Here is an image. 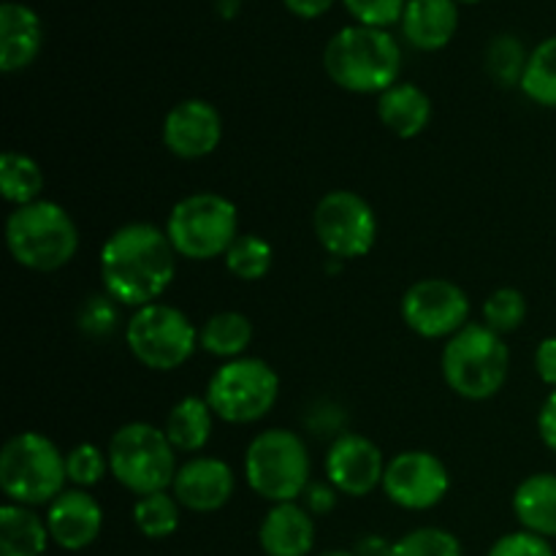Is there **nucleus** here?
<instances>
[{
	"instance_id": "f257e3e1",
	"label": "nucleus",
	"mask_w": 556,
	"mask_h": 556,
	"mask_svg": "<svg viewBox=\"0 0 556 556\" xmlns=\"http://www.w3.org/2000/svg\"><path fill=\"white\" fill-rule=\"evenodd\" d=\"M177 275V250L166 228L152 223H128L117 228L101 248V280L106 296L141 309L155 304Z\"/></svg>"
},
{
	"instance_id": "f03ea898",
	"label": "nucleus",
	"mask_w": 556,
	"mask_h": 556,
	"mask_svg": "<svg viewBox=\"0 0 556 556\" xmlns=\"http://www.w3.org/2000/svg\"><path fill=\"white\" fill-rule=\"evenodd\" d=\"M324 68L342 90L358 92V96H369V92L380 96L400 79L402 49L389 30L348 25L326 43Z\"/></svg>"
},
{
	"instance_id": "7ed1b4c3",
	"label": "nucleus",
	"mask_w": 556,
	"mask_h": 556,
	"mask_svg": "<svg viewBox=\"0 0 556 556\" xmlns=\"http://www.w3.org/2000/svg\"><path fill=\"white\" fill-rule=\"evenodd\" d=\"M5 248L25 269L58 271L79 250V228L54 201H33L16 206L5 220Z\"/></svg>"
},
{
	"instance_id": "20e7f679",
	"label": "nucleus",
	"mask_w": 556,
	"mask_h": 556,
	"mask_svg": "<svg viewBox=\"0 0 556 556\" xmlns=\"http://www.w3.org/2000/svg\"><path fill=\"white\" fill-rule=\"evenodd\" d=\"M65 456L41 432H20L0 451V489L14 505L38 508L65 492Z\"/></svg>"
},
{
	"instance_id": "39448f33",
	"label": "nucleus",
	"mask_w": 556,
	"mask_h": 556,
	"mask_svg": "<svg viewBox=\"0 0 556 556\" xmlns=\"http://www.w3.org/2000/svg\"><path fill=\"white\" fill-rule=\"evenodd\" d=\"M510 369L508 345L483 324H467L443 348V378L454 394L483 402L500 394Z\"/></svg>"
},
{
	"instance_id": "423d86ee",
	"label": "nucleus",
	"mask_w": 556,
	"mask_h": 556,
	"mask_svg": "<svg viewBox=\"0 0 556 556\" xmlns=\"http://www.w3.org/2000/svg\"><path fill=\"white\" fill-rule=\"evenodd\" d=\"M109 470L136 497L168 492L177 476V454L166 432L147 421H130L109 440Z\"/></svg>"
},
{
	"instance_id": "0eeeda50",
	"label": "nucleus",
	"mask_w": 556,
	"mask_h": 556,
	"mask_svg": "<svg viewBox=\"0 0 556 556\" xmlns=\"http://www.w3.org/2000/svg\"><path fill=\"white\" fill-rule=\"evenodd\" d=\"M244 478L248 486L269 503H296L309 486L307 445L291 429L255 434L244 454Z\"/></svg>"
},
{
	"instance_id": "6e6552de",
	"label": "nucleus",
	"mask_w": 556,
	"mask_h": 556,
	"mask_svg": "<svg viewBox=\"0 0 556 556\" xmlns=\"http://www.w3.org/2000/svg\"><path fill=\"white\" fill-rule=\"evenodd\" d=\"M166 237L182 258L212 261L226 255L239 237L237 204L220 193L185 195L168 215Z\"/></svg>"
},
{
	"instance_id": "1a4fd4ad",
	"label": "nucleus",
	"mask_w": 556,
	"mask_h": 556,
	"mask_svg": "<svg viewBox=\"0 0 556 556\" xmlns=\"http://www.w3.org/2000/svg\"><path fill=\"white\" fill-rule=\"evenodd\" d=\"M125 342L141 367L152 372H172L193 356L199 334L182 309L155 302L134 309L125 329Z\"/></svg>"
},
{
	"instance_id": "9d476101",
	"label": "nucleus",
	"mask_w": 556,
	"mask_h": 556,
	"mask_svg": "<svg viewBox=\"0 0 556 556\" xmlns=\"http://www.w3.org/2000/svg\"><path fill=\"white\" fill-rule=\"evenodd\" d=\"M280 396V378L261 358L226 362L206 386L212 413L226 424H255L275 407Z\"/></svg>"
},
{
	"instance_id": "9b49d317",
	"label": "nucleus",
	"mask_w": 556,
	"mask_h": 556,
	"mask_svg": "<svg viewBox=\"0 0 556 556\" xmlns=\"http://www.w3.org/2000/svg\"><path fill=\"white\" fill-rule=\"evenodd\" d=\"M320 248L337 261L362 258L378 239V217L369 201L353 190H331L313 212Z\"/></svg>"
},
{
	"instance_id": "f8f14e48",
	"label": "nucleus",
	"mask_w": 556,
	"mask_h": 556,
	"mask_svg": "<svg viewBox=\"0 0 556 556\" xmlns=\"http://www.w3.org/2000/svg\"><path fill=\"white\" fill-rule=\"evenodd\" d=\"M402 320L407 329L427 340L454 337L470 320V299L456 282L427 277L410 286L402 296Z\"/></svg>"
},
{
	"instance_id": "ddd939ff",
	"label": "nucleus",
	"mask_w": 556,
	"mask_h": 556,
	"mask_svg": "<svg viewBox=\"0 0 556 556\" xmlns=\"http://www.w3.org/2000/svg\"><path fill=\"white\" fill-rule=\"evenodd\" d=\"M451 489L448 467L429 451H402L386 465L383 492L405 510H429Z\"/></svg>"
},
{
	"instance_id": "4468645a",
	"label": "nucleus",
	"mask_w": 556,
	"mask_h": 556,
	"mask_svg": "<svg viewBox=\"0 0 556 556\" xmlns=\"http://www.w3.org/2000/svg\"><path fill=\"white\" fill-rule=\"evenodd\" d=\"M389 462L383 451L369 438L356 432H345L331 443L326 454V478L337 492L348 497H364L372 489L383 486V472Z\"/></svg>"
},
{
	"instance_id": "2eb2a0df",
	"label": "nucleus",
	"mask_w": 556,
	"mask_h": 556,
	"mask_svg": "<svg viewBox=\"0 0 556 556\" xmlns=\"http://www.w3.org/2000/svg\"><path fill=\"white\" fill-rule=\"evenodd\" d=\"M223 117L204 98H188L168 109L163 119V144L174 157L201 161L220 147Z\"/></svg>"
},
{
	"instance_id": "dca6fc26",
	"label": "nucleus",
	"mask_w": 556,
	"mask_h": 556,
	"mask_svg": "<svg viewBox=\"0 0 556 556\" xmlns=\"http://www.w3.org/2000/svg\"><path fill=\"white\" fill-rule=\"evenodd\" d=\"M172 489L182 508L193 514H215L233 497L237 476L228 462L215 456H195L179 467Z\"/></svg>"
},
{
	"instance_id": "f3484780",
	"label": "nucleus",
	"mask_w": 556,
	"mask_h": 556,
	"mask_svg": "<svg viewBox=\"0 0 556 556\" xmlns=\"http://www.w3.org/2000/svg\"><path fill=\"white\" fill-rule=\"evenodd\" d=\"M49 538L65 552L92 546L103 530V510L85 489H65L47 508Z\"/></svg>"
},
{
	"instance_id": "a211bd4d",
	"label": "nucleus",
	"mask_w": 556,
	"mask_h": 556,
	"mask_svg": "<svg viewBox=\"0 0 556 556\" xmlns=\"http://www.w3.org/2000/svg\"><path fill=\"white\" fill-rule=\"evenodd\" d=\"M43 43L41 16L25 3L0 5V71L16 74L38 58Z\"/></svg>"
},
{
	"instance_id": "6ab92c4d",
	"label": "nucleus",
	"mask_w": 556,
	"mask_h": 556,
	"mask_svg": "<svg viewBox=\"0 0 556 556\" xmlns=\"http://www.w3.org/2000/svg\"><path fill=\"white\" fill-rule=\"evenodd\" d=\"M400 25L410 47L438 52L454 41L459 30V9L456 0H407Z\"/></svg>"
},
{
	"instance_id": "aec40b11",
	"label": "nucleus",
	"mask_w": 556,
	"mask_h": 556,
	"mask_svg": "<svg viewBox=\"0 0 556 556\" xmlns=\"http://www.w3.org/2000/svg\"><path fill=\"white\" fill-rule=\"evenodd\" d=\"M258 543L266 556H307L315 546V521L299 503H280L264 516Z\"/></svg>"
},
{
	"instance_id": "412c9836",
	"label": "nucleus",
	"mask_w": 556,
	"mask_h": 556,
	"mask_svg": "<svg viewBox=\"0 0 556 556\" xmlns=\"http://www.w3.org/2000/svg\"><path fill=\"white\" fill-rule=\"evenodd\" d=\"M378 117L386 128L400 139H413L424 134L432 119V101L413 81H396L378 98Z\"/></svg>"
},
{
	"instance_id": "4be33fe9",
	"label": "nucleus",
	"mask_w": 556,
	"mask_h": 556,
	"mask_svg": "<svg viewBox=\"0 0 556 556\" xmlns=\"http://www.w3.org/2000/svg\"><path fill=\"white\" fill-rule=\"evenodd\" d=\"M514 514L527 532L556 538V476L535 472L525 478L514 494Z\"/></svg>"
},
{
	"instance_id": "5701e85b",
	"label": "nucleus",
	"mask_w": 556,
	"mask_h": 556,
	"mask_svg": "<svg viewBox=\"0 0 556 556\" xmlns=\"http://www.w3.org/2000/svg\"><path fill=\"white\" fill-rule=\"evenodd\" d=\"M47 519L25 505L0 508V556H43L49 546Z\"/></svg>"
},
{
	"instance_id": "b1692460",
	"label": "nucleus",
	"mask_w": 556,
	"mask_h": 556,
	"mask_svg": "<svg viewBox=\"0 0 556 556\" xmlns=\"http://www.w3.org/2000/svg\"><path fill=\"white\" fill-rule=\"evenodd\" d=\"M215 418L217 416L212 413L210 402L201 400V396H185V400H179L177 405L168 410L163 432H166L174 451L199 454V451H204L206 443H210Z\"/></svg>"
},
{
	"instance_id": "393cba45",
	"label": "nucleus",
	"mask_w": 556,
	"mask_h": 556,
	"mask_svg": "<svg viewBox=\"0 0 556 556\" xmlns=\"http://www.w3.org/2000/svg\"><path fill=\"white\" fill-rule=\"evenodd\" d=\"M250 342H253V324H250L248 315L233 313V309L212 315L199 331V345L212 356L228 358V362L242 358Z\"/></svg>"
},
{
	"instance_id": "a878e982",
	"label": "nucleus",
	"mask_w": 556,
	"mask_h": 556,
	"mask_svg": "<svg viewBox=\"0 0 556 556\" xmlns=\"http://www.w3.org/2000/svg\"><path fill=\"white\" fill-rule=\"evenodd\" d=\"M0 193L16 206L41 201L43 172L30 155L16 150H5L0 155Z\"/></svg>"
},
{
	"instance_id": "bb28decb",
	"label": "nucleus",
	"mask_w": 556,
	"mask_h": 556,
	"mask_svg": "<svg viewBox=\"0 0 556 556\" xmlns=\"http://www.w3.org/2000/svg\"><path fill=\"white\" fill-rule=\"evenodd\" d=\"M519 87L538 106L556 109V36L532 49Z\"/></svg>"
},
{
	"instance_id": "cd10ccee",
	"label": "nucleus",
	"mask_w": 556,
	"mask_h": 556,
	"mask_svg": "<svg viewBox=\"0 0 556 556\" xmlns=\"http://www.w3.org/2000/svg\"><path fill=\"white\" fill-rule=\"evenodd\" d=\"M226 258V269L231 271L237 280L255 282L264 280L271 269V261H275V250L258 233H239L233 239V244L228 248V253L223 255Z\"/></svg>"
},
{
	"instance_id": "c85d7f7f",
	"label": "nucleus",
	"mask_w": 556,
	"mask_h": 556,
	"mask_svg": "<svg viewBox=\"0 0 556 556\" xmlns=\"http://www.w3.org/2000/svg\"><path fill=\"white\" fill-rule=\"evenodd\" d=\"M179 508L177 497L168 492L144 494L136 500L134 505V525L150 541H163V538L174 535L179 527Z\"/></svg>"
},
{
	"instance_id": "c756f323",
	"label": "nucleus",
	"mask_w": 556,
	"mask_h": 556,
	"mask_svg": "<svg viewBox=\"0 0 556 556\" xmlns=\"http://www.w3.org/2000/svg\"><path fill=\"white\" fill-rule=\"evenodd\" d=\"M527 60H530V54H527L525 43H521L516 36H510V33L494 36L492 43H489V49H486L489 76H492V79L503 87L521 85Z\"/></svg>"
},
{
	"instance_id": "7c9ffc66",
	"label": "nucleus",
	"mask_w": 556,
	"mask_h": 556,
	"mask_svg": "<svg viewBox=\"0 0 556 556\" xmlns=\"http://www.w3.org/2000/svg\"><path fill=\"white\" fill-rule=\"evenodd\" d=\"M527 318V299L516 288H497L483 302V326L497 331L500 337L519 329Z\"/></svg>"
},
{
	"instance_id": "2f4dec72",
	"label": "nucleus",
	"mask_w": 556,
	"mask_h": 556,
	"mask_svg": "<svg viewBox=\"0 0 556 556\" xmlns=\"http://www.w3.org/2000/svg\"><path fill=\"white\" fill-rule=\"evenodd\" d=\"M391 556H462V543L448 530L421 527L400 538L391 546Z\"/></svg>"
},
{
	"instance_id": "473e14b6",
	"label": "nucleus",
	"mask_w": 556,
	"mask_h": 556,
	"mask_svg": "<svg viewBox=\"0 0 556 556\" xmlns=\"http://www.w3.org/2000/svg\"><path fill=\"white\" fill-rule=\"evenodd\" d=\"M106 470H109V454H103V451L92 443L74 445V448L65 454V472H68V481L79 489L101 483L103 476H106Z\"/></svg>"
},
{
	"instance_id": "72a5a7b5",
	"label": "nucleus",
	"mask_w": 556,
	"mask_h": 556,
	"mask_svg": "<svg viewBox=\"0 0 556 556\" xmlns=\"http://www.w3.org/2000/svg\"><path fill=\"white\" fill-rule=\"evenodd\" d=\"M342 5L356 20V25L386 30L394 22H402L407 0H342Z\"/></svg>"
},
{
	"instance_id": "f704fd0d",
	"label": "nucleus",
	"mask_w": 556,
	"mask_h": 556,
	"mask_svg": "<svg viewBox=\"0 0 556 556\" xmlns=\"http://www.w3.org/2000/svg\"><path fill=\"white\" fill-rule=\"evenodd\" d=\"M114 326H117V309H114L112 296H92L81 304L79 329L87 337L112 334Z\"/></svg>"
},
{
	"instance_id": "c9c22d12",
	"label": "nucleus",
	"mask_w": 556,
	"mask_h": 556,
	"mask_svg": "<svg viewBox=\"0 0 556 556\" xmlns=\"http://www.w3.org/2000/svg\"><path fill=\"white\" fill-rule=\"evenodd\" d=\"M489 556H556L552 543L541 535H532V532L519 530L503 535L492 548Z\"/></svg>"
},
{
	"instance_id": "e433bc0d",
	"label": "nucleus",
	"mask_w": 556,
	"mask_h": 556,
	"mask_svg": "<svg viewBox=\"0 0 556 556\" xmlns=\"http://www.w3.org/2000/svg\"><path fill=\"white\" fill-rule=\"evenodd\" d=\"M535 372L546 386L556 389V337H546L535 351Z\"/></svg>"
},
{
	"instance_id": "4c0bfd02",
	"label": "nucleus",
	"mask_w": 556,
	"mask_h": 556,
	"mask_svg": "<svg viewBox=\"0 0 556 556\" xmlns=\"http://www.w3.org/2000/svg\"><path fill=\"white\" fill-rule=\"evenodd\" d=\"M538 432H541L543 445L556 454V389L543 402L541 416H538Z\"/></svg>"
},
{
	"instance_id": "58836bf2",
	"label": "nucleus",
	"mask_w": 556,
	"mask_h": 556,
	"mask_svg": "<svg viewBox=\"0 0 556 556\" xmlns=\"http://www.w3.org/2000/svg\"><path fill=\"white\" fill-rule=\"evenodd\" d=\"M304 503H307V510H313V514H329L331 508H334L337 503V489L331 486H324V483H315V486H307V492H304Z\"/></svg>"
},
{
	"instance_id": "ea45409f",
	"label": "nucleus",
	"mask_w": 556,
	"mask_h": 556,
	"mask_svg": "<svg viewBox=\"0 0 556 556\" xmlns=\"http://www.w3.org/2000/svg\"><path fill=\"white\" fill-rule=\"evenodd\" d=\"M282 3L299 20H318L334 5V0H282Z\"/></svg>"
},
{
	"instance_id": "a19ab883",
	"label": "nucleus",
	"mask_w": 556,
	"mask_h": 556,
	"mask_svg": "<svg viewBox=\"0 0 556 556\" xmlns=\"http://www.w3.org/2000/svg\"><path fill=\"white\" fill-rule=\"evenodd\" d=\"M320 556H358V554L342 552V548H334V552H326V554H320Z\"/></svg>"
},
{
	"instance_id": "79ce46f5",
	"label": "nucleus",
	"mask_w": 556,
	"mask_h": 556,
	"mask_svg": "<svg viewBox=\"0 0 556 556\" xmlns=\"http://www.w3.org/2000/svg\"><path fill=\"white\" fill-rule=\"evenodd\" d=\"M456 3H481V0H456Z\"/></svg>"
}]
</instances>
